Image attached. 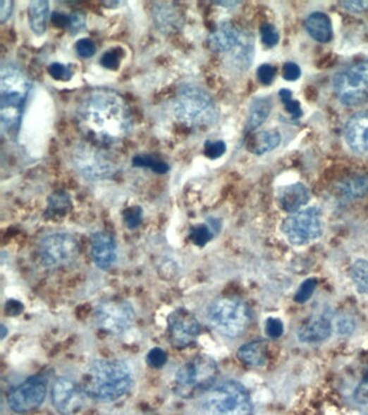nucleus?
<instances>
[{
  "mask_svg": "<svg viewBox=\"0 0 368 415\" xmlns=\"http://www.w3.org/2000/svg\"><path fill=\"white\" fill-rule=\"evenodd\" d=\"M302 75V69L296 63L288 62L286 63L283 67V77L286 80L295 81L300 78Z\"/></svg>",
  "mask_w": 368,
  "mask_h": 415,
  "instance_id": "nucleus-46",
  "label": "nucleus"
},
{
  "mask_svg": "<svg viewBox=\"0 0 368 415\" xmlns=\"http://www.w3.org/2000/svg\"><path fill=\"white\" fill-rule=\"evenodd\" d=\"M272 104L269 97H260L254 100L250 107L249 117H247V130L253 131L265 123L271 112Z\"/></svg>",
  "mask_w": 368,
  "mask_h": 415,
  "instance_id": "nucleus-26",
  "label": "nucleus"
},
{
  "mask_svg": "<svg viewBox=\"0 0 368 415\" xmlns=\"http://www.w3.org/2000/svg\"><path fill=\"white\" fill-rule=\"evenodd\" d=\"M146 361H147L148 366H150V367L154 368V369H160V368L166 366V361H168V355H166V351L160 349V347H154V349L148 351L147 356H146Z\"/></svg>",
  "mask_w": 368,
  "mask_h": 415,
  "instance_id": "nucleus-37",
  "label": "nucleus"
},
{
  "mask_svg": "<svg viewBox=\"0 0 368 415\" xmlns=\"http://www.w3.org/2000/svg\"><path fill=\"white\" fill-rule=\"evenodd\" d=\"M306 30L319 42H329L333 38V24L329 16L322 12H314L308 16Z\"/></svg>",
  "mask_w": 368,
  "mask_h": 415,
  "instance_id": "nucleus-24",
  "label": "nucleus"
},
{
  "mask_svg": "<svg viewBox=\"0 0 368 415\" xmlns=\"http://www.w3.org/2000/svg\"><path fill=\"white\" fill-rule=\"evenodd\" d=\"M48 382L42 375H34L16 386L8 397V404L16 413H26L42 406L47 396Z\"/></svg>",
  "mask_w": 368,
  "mask_h": 415,
  "instance_id": "nucleus-13",
  "label": "nucleus"
},
{
  "mask_svg": "<svg viewBox=\"0 0 368 415\" xmlns=\"http://www.w3.org/2000/svg\"><path fill=\"white\" fill-rule=\"evenodd\" d=\"M1 339H5L6 335H7V327L5 325H1Z\"/></svg>",
  "mask_w": 368,
  "mask_h": 415,
  "instance_id": "nucleus-51",
  "label": "nucleus"
},
{
  "mask_svg": "<svg viewBox=\"0 0 368 415\" xmlns=\"http://www.w3.org/2000/svg\"><path fill=\"white\" fill-rule=\"evenodd\" d=\"M48 73L54 80L67 81L72 78L73 72L70 67L62 63L54 62L48 67Z\"/></svg>",
  "mask_w": 368,
  "mask_h": 415,
  "instance_id": "nucleus-36",
  "label": "nucleus"
},
{
  "mask_svg": "<svg viewBox=\"0 0 368 415\" xmlns=\"http://www.w3.org/2000/svg\"><path fill=\"white\" fill-rule=\"evenodd\" d=\"M262 44L267 47H274L278 42L280 36L278 30L272 24H264L260 28Z\"/></svg>",
  "mask_w": 368,
  "mask_h": 415,
  "instance_id": "nucleus-40",
  "label": "nucleus"
},
{
  "mask_svg": "<svg viewBox=\"0 0 368 415\" xmlns=\"http://www.w3.org/2000/svg\"><path fill=\"white\" fill-rule=\"evenodd\" d=\"M12 11H13V1L11 0H1L0 4V22L5 23L10 19Z\"/></svg>",
  "mask_w": 368,
  "mask_h": 415,
  "instance_id": "nucleus-47",
  "label": "nucleus"
},
{
  "mask_svg": "<svg viewBox=\"0 0 368 415\" xmlns=\"http://www.w3.org/2000/svg\"><path fill=\"white\" fill-rule=\"evenodd\" d=\"M123 221H125V227L128 229L134 231L141 227L142 222H143V210L141 207L138 205H133L129 207L123 211Z\"/></svg>",
  "mask_w": 368,
  "mask_h": 415,
  "instance_id": "nucleus-32",
  "label": "nucleus"
},
{
  "mask_svg": "<svg viewBox=\"0 0 368 415\" xmlns=\"http://www.w3.org/2000/svg\"><path fill=\"white\" fill-rule=\"evenodd\" d=\"M154 25L164 34H174L183 24L184 18L178 7L170 3H158L152 9Z\"/></svg>",
  "mask_w": 368,
  "mask_h": 415,
  "instance_id": "nucleus-18",
  "label": "nucleus"
},
{
  "mask_svg": "<svg viewBox=\"0 0 368 415\" xmlns=\"http://www.w3.org/2000/svg\"><path fill=\"white\" fill-rule=\"evenodd\" d=\"M309 199L310 193L308 188L302 183H295L282 189L278 203L286 212L296 213L300 207L308 203Z\"/></svg>",
  "mask_w": 368,
  "mask_h": 415,
  "instance_id": "nucleus-21",
  "label": "nucleus"
},
{
  "mask_svg": "<svg viewBox=\"0 0 368 415\" xmlns=\"http://www.w3.org/2000/svg\"><path fill=\"white\" fill-rule=\"evenodd\" d=\"M337 330L341 335H350V333L355 330V323L351 319L348 318V317H343L337 323Z\"/></svg>",
  "mask_w": 368,
  "mask_h": 415,
  "instance_id": "nucleus-48",
  "label": "nucleus"
},
{
  "mask_svg": "<svg viewBox=\"0 0 368 415\" xmlns=\"http://www.w3.org/2000/svg\"><path fill=\"white\" fill-rule=\"evenodd\" d=\"M280 97H281L282 102H283L284 107H286V111L290 114L294 118L302 117V109L300 107V102L294 101L292 97V92L288 89H282L280 92Z\"/></svg>",
  "mask_w": 368,
  "mask_h": 415,
  "instance_id": "nucleus-33",
  "label": "nucleus"
},
{
  "mask_svg": "<svg viewBox=\"0 0 368 415\" xmlns=\"http://www.w3.org/2000/svg\"><path fill=\"white\" fill-rule=\"evenodd\" d=\"M95 321L104 332L111 335H122L134 325L135 311L127 301H105L95 309Z\"/></svg>",
  "mask_w": 368,
  "mask_h": 415,
  "instance_id": "nucleus-12",
  "label": "nucleus"
},
{
  "mask_svg": "<svg viewBox=\"0 0 368 415\" xmlns=\"http://www.w3.org/2000/svg\"><path fill=\"white\" fill-rule=\"evenodd\" d=\"M345 138L350 150L361 156H368V109L348 120Z\"/></svg>",
  "mask_w": 368,
  "mask_h": 415,
  "instance_id": "nucleus-16",
  "label": "nucleus"
},
{
  "mask_svg": "<svg viewBox=\"0 0 368 415\" xmlns=\"http://www.w3.org/2000/svg\"><path fill=\"white\" fill-rule=\"evenodd\" d=\"M132 164L137 168L150 169L152 172L158 173V174H166L170 170V167L166 162H162L159 158L154 157L152 155H136L135 157L132 160Z\"/></svg>",
  "mask_w": 368,
  "mask_h": 415,
  "instance_id": "nucleus-30",
  "label": "nucleus"
},
{
  "mask_svg": "<svg viewBox=\"0 0 368 415\" xmlns=\"http://www.w3.org/2000/svg\"><path fill=\"white\" fill-rule=\"evenodd\" d=\"M70 162L77 172L90 181L111 179L117 173V164L106 152L94 144L78 143L70 152Z\"/></svg>",
  "mask_w": 368,
  "mask_h": 415,
  "instance_id": "nucleus-8",
  "label": "nucleus"
},
{
  "mask_svg": "<svg viewBox=\"0 0 368 415\" xmlns=\"http://www.w3.org/2000/svg\"><path fill=\"white\" fill-rule=\"evenodd\" d=\"M30 81L16 65L8 63L0 69V120L4 129L14 132L19 129Z\"/></svg>",
  "mask_w": 368,
  "mask_h": 415,
  "instance_id": "nucleus-3",
  "label": "nucleus"
},
{
  "mask_svg": "<svg viewBox=\"0 0 368 415\" xmlns=\"http://www.w3.org/2000/svg\"><path fill=\"white\" fill-rule=\"evenodd\" d=\"M91 255L101 270H109L117 260V245L113 236L105 231H97L91 237Z\"/></svg>",
  "mask_w": 368,
  "mask_h": 415,
  "instance_id": "nucleus-17",
  "label": "nucleus"
},
{
  "mask_svg": "<svg viewBox=\"0 0 368 415\" xmlns=\"http://www.w3.org/2000/svg\"><path fill=\"white\" fill-rule=\"evenodd\" d=\"M23 309V305L18 301H9L6 304V311H9V315H18Z\"/></svg>",
  "mask_w": 368,
  "mask_h": 415,
  "instance_id": "nucleus-49",
  "label": "nucleus"
},
{
  "mask_svg": "<svg viewBox=\"0 0 368 415\" xmlns=\"http://www.w3.org/2000/svg\"><path fill=\"white\" fill-rule=\"evenodd\" d=\"M239 3H233V1H225V3H217V5L223 6V7H235Z\"/></svg>",
  "mask_w": 368,
  "mask_h": 415,
  "instance_id": "nucleus-50",
  "label": "nucleus"
},
{
  "mask_svg": "<svg viewBox=\"0 0 368 415\" xmlns=\"http://www.w3.org/2000/svg\"><path fill=\"white\" fill-rule=\"evenodd\" d=\"M201 409L203 415H252L253 404L247 388L226 380L205 392Z\"/></svg>",
  "mask_w": 368,
  "mask_h": 415,
  "instance_id": "nucleus-6",
  "label": "nucleus"
},
{
  "mask_svg": "<svg viewBox=\"0 0 368 415\" xmlns=\"http://www.w3.org/2000/svg\"><path fill=\"white\" fill-rule=\"evenodd\" d=\"M351 279L361 294H368V261L359 258L353 263L351 270Z\"/></svg>",
  "mask_w": 368,
  "mask_h": 415,
  "instance_id": "nucleus-29",
  "label": "nucleus"
},
{
  "mask_svg": "<svg viewBox=\"0 0 368 415\" xmlns=\"http://www.w3.org/2000/svg\"><path fill=\"white\" fill-rule=\"evenodd\" d=\"M76 121L89 142L99 146L120 143L133 128L127 102L111 89H95L83 97L77 107Z\"/></svg>",
  "mask_w": 368,
  "mask_h": 415,
  "instance_id": "nucleus-1",
  "label": "nucleus"
},
{
  "mask_svg": "<svg viewBox=\"0 0 368 415\" xmlns=\"http://www.w3.org/2000/svg\"><path fill=\"white\" fill-rule=\"evenodd\" d=\"M215 229L207 222V224H200L192 227L189 231V239L198 247H204L214 237Z\"/></svg>",
  "mask_w": 368,
  "mask_h": 415,
  "instance_id": "nucleus-31",
  "label": "nucleus"
},
{
  "mask_svg": "<svg viewBox=\"0 0 368 415\" xmlns=\"http://www.w3.org/2000/svg\"><path fill=\"white\" fill-rule=\"evenodd\" d=\"M276 68L271 65L264 64L258 68L257 78L262 85H270L276 77Z\"/></svg>",
  "mask_w": 368,
  "mask_h": 415,
  "instance_id": "nucleus-44",
  "label": "nucleus"
},
{
  "mask_svg": "<svg viewBox=\"0 0 368 415\" xmlns=\"http://www.w3.org/2000/svg\"><path fill=\"white\" fill-rule=\"evenodd\" d=\"M281 142V134L276 130L256 132L247 138V148L254 155L266 154L278 148Z\"/></svg>",
  "mask_w": 368,
  "mask_h": 415,
  "instance_id": "nucleus-23",
  "label": "nucleus"
},
{
  "mask_svg": "<svg viewBox=\"0 0 368 415\" xmlns=\"http://www.w3.org/2000/svg\"><path fill=\"white\" fill-rule=\"evenodd\" d=\"M338 191L341 195L347 197V198H363L368 194V176H349V178L339 183Z\"/></svg>",
  "mask_w": 368,
  "mask_h": 415,
  "instance_id": "nucleus-27",
  "label": "nucleus"
},
{
  "mask_svg": "<svg viewBox=\"0 0 368 415\" xmlns=\"http://www.w3.org/2000/svg\"><path fill=\"white\" fill-rule=\"evenodd\" d=\"M122 50L119 48L111 49L102 56L101 64L105 68L116 71L121 63Z\"/></svg>",
  "mask_w": 368,
  "mask_h": 415,
  "instance_id": "nucleus-35",
  "label": "nucleus"
},
{
  "mask_svg": "<svg viewBox=\"0 0 368 415\" xmlns=\"http://www.w3.org/2000/svg\"><path fill=\"white\" fill-rule=\"evenodd\" d=\"M341 6H343L348 11L361 13V12L367 11L368 0H347V1H343Z\"/></svg>",
  "mask_w": 368,
  "mask_h": 415,
  "instance_id": "nucleus-45",
  "label": "nucleus"
},
{
  "mask_svg": "<svg viewBox=\"0 0 368 415\" xmlns=\"http://www.w3.org/2000/svg\"><path fill=\"white\" fill-rule=\"evenodd\" d=\"M131 368L121 360H97L87 368L81 382L85 396L99 402H114L133 386Z\"/></svg>",
  "mask_w": 368,
  "mask_h": 415,
  "instance_id": "nucleus-2",
  "label": "nucleus"
},
{
  "mask_svg": "<svg viewBox=\"0 0 368 415\" xmlns=\"http://www.w3.org/2000/svg\"><path fill=\"white\" fill-rule=\"evenodd\" d=\"M331 320L324 316H313L302 323L297 335L304 343H317L326 339L331 335Z\"/></svg>",
  "mask_w": 368,
  "mask_h": 415,
  "instance_id": "nucleus-20",
  "label": "nucleus"
},
{
  "mask_svg": "<svg viewBox=\"0 0 368 415\" xmlns=\"http://www.w3.org/2000/svg\"><path fill=\"white\" fill-rule=\"evenodd\" d=\"M243 37L244 35L233 24L225 22L209 35L207 42L213 51L223 54L235 50L241 44Z\"/></svg>",
  "mask_w": 368,
  "mask_h": 415,
  "instance_id": "nucleus-19",
  "label": "nucleus"
},
{
  "mask_svg": "<svg viewBox=\"0 0 368 415\" xmlns=\"http://www.w3.org/2000/svg\"><path fill=\"white\" fill-rule=\"evenodd\" d=\"M226 150H227V146H226L225 142L221 141V140L219 141L209 140L204 143V155L209 160H219L225 154Z\"/></svg>",
  "mask_w": 368,
  "mask_h": 415,
  "instance_id": "nucleus-38",
  "label": "nucleus"
},
{
  "mask_svg": "<svg viewBox=\"0 0 368 415\" xmlns=\"http://www.w3.org/2000/svg\"><path fill=\"white\" fill-rule=\"evenodd\" d=\"M207 316L211 327L228 337H239L251 323V311L247 305L233 298L214 301L207 308Z\"/></svg>",
  "mask_w": 368,
  "mask_h": 415,
  "instance_id": "nucleus-7",
  "label": "nucleus"
},
{
  "mask_svg": "<svg viewBox=\"0 0 368 415\" xmlns=\"http://www.w3.org/2000/svg\"><path fill=\"white\" fill-rule=\"evenodd\" d=\"M265 330L268 337H272V339H278V337L283 335V323L278 318L267 319L265 325Z\"/></svg>",
  "mask_w": 368,
  "mask_h": 415,
  "instance_id": "nucleus-43",
  "label": "nucleus"
},
{
  "mask_svg": "<svg viewBox=\"0 0 368 415\" xmlns=\"http://www.w3.org/2000/svg\"><path fill=\"white\" fill-rule=\"evenodd\" d=\"M282 231L292 245H308L322 236V212L315 207L298 211L283 222Z\"/></svg>",
  "mask_w": 368,
  "mask_h": 415,
  "instance_id": "nucleus-10",
  "label": "nucleus"
},
{
  "mask_svg": "<svg viewBox=\"0 0 368 415\" xmlns=\"http://www.w3.org/2000/svg\"><path fill=\"white\" fill-rule=\"evenodd\" d=\"M87 25V20H85V14L81 12H75V13L69 14V23L67 26V30L70 34L76 35L78 32H82Z\"/></svg>",
  "mask_w": 368,
  "mask_h": 415,
  "instance_id": "nucleus-42",
  "label": "nucleus"
},
{
  "mask_svg": "<svg viewBox=\"0 0 368 415\" xmlns=\"http://www.w3.org/2000/svg\"><path fill=\"white\" fill-rule=\"evenodd\" d=\"M72 209V201L70 197L64 192L54 193L51 195L47 205V210L44 215L50 219L56 217H62Z\"/></svg>",
  "mask_w": 368,
  "mask_h": 415,
  "instance_id": "nucleus-28",
  "label": "nucleus"
},
{
  "mask_svg": "<svg viewBox=\"0 0 368 415\" xmlns=\"http://www.w3.org/2000/svg\"><path fill=\"white\" fill-rule=\"evenodd\" d=\"M333 87L337 99L345 107H357L368 102V61L339 72Z\"/></svg>",
  "mask_w": 368,
  "mask_h": 415,
  "instance_id": "nucleus-9",
  "label": "nucleus"
},
{
  "mask_svg": "<svg viewBox=\"0 0 368 415\" xmlns=\"http://www.w3.org/2000/svg\"><path fill=\"white\" fill-rule=\"evenodd\" d=\"M201 332L198 318L186 308H178L168 318V335L171 344L178 349L192 345Z\"/></svg>",
  "mask_w": 368,
  "mask_h": 415,
  "instance_id": "nucleus-14",
  "label": "nucleus"
},
{
  "mask_svg": "<svg viewBox=\"0 0 368 415\" xmlns=\"http://www.w3.org/2000/svg\"><path fill=\"white\" fill-rule=\"evenodd\" d=\"M81 386L77 385L72 378H59L51 390V402L54 409L62 415H73L80 410L85 397Z\"/></svg>",
  "mask_w": 368,
  "mask_h": 415,
  "instance_id": "nucleus-15",
  "label": "nucleus"
},
{
  "mask_svg": "<svg viewBox=\"0 0 368 415\" xmlns=\"http://www.w3.org/2000/svg\"><path fill=\"white\" fill-rule=\"evenodd\" d=\"M75 49H76L77 54L82 59L92 58L97 52L94 42L89 38H82V40H78Z\"/></svg>",
  "mask_w": 368,
  "mask_h": 415,
  "instance_id": "nucleus-41",
  "label": "nucleus"
},
{
  "mask_svg": "<svg viewBox=\"0 0 368 415\" xmlns=\"http://www.w3.org/2000/svg\"><path fill=\"white\" fill-rule=\"evenodd\" d=\"M315 288H317V280L313 279V278H309V279L305 280L300 284V288L297 289L296 293H295V301L297 303L302 304V303L310 300Z\"/></svg>",
  "mask_w": 368,
  "mask_h": 415,
  "instance_id": "nucleus-34",
  "label": "nucleus"
},
{
  "mask_svg": "<svg viewBox=\"0 0 368 415\" xmlns=\"http://www.w3.org/2000/svg\"><path fill=\"white\" fill-rule=\"evenodd\" d=\"M79 242L72 234L56 231L40 242L39 258L48 268H60L72 264L79 255Z\"/></svg>",
  "mask_w": 368,
  "mask_h": 415,
  "instance_id": "nucleus-11",
  "label": "nucleus"
},
{
  "mask_svg": "<svg viewBox=\"0 0 368 415\" xmlns=\"http://www.w3.org/2000/svg\"><path fill=\"white\" fill-rule=\"evenodd\" d=\"M50 4L46 0H34L28 6V22L32 32L36 35H44L48 25Z\"/></svg>",
  "mask_w": 368,
  "mask_h": 415,
  "instance_id": "nucleus-25",
  "label": "nucleus"
},
{
  "mask_svg": "<svg viewBox=\"0 0 368 415\" xmlns=\"http://www.w3.org/2000/svg\"><path fill=\"white\" fill-rule=\"evenodd\" d=\"M237 355L247 367H262L267 361V344L264 341L250 342L238 349Z\"/></svg>",
  "mask_w": 368,
  "mask_h": 415,
  "instance_id": "nucleus-22",
  "label": "nucleus"
},
{
  "mask_svg": "<svg viewBox=\"0 0 368 415\" xmlns=\"http://www.w3.org/2000/svg\"><path fill=\"white\" fill-rule=\"evenodd\" d=\"M175 117L189 128L209 127L219 120V111L212 97L199 85H180L173 105Z\"/></svg>",
  "mask_w": 368,
  "mask_h": 415,
  "instance_id": "nucleus-4",
  "label": "nucleus"
},
{
  "mask_svg": "<svg viewBox=\"0 0 368 415\" xmlns=\"http://www.w3.org/2000/svg\"><path fill=\"white\" fill-rule=\"evenodd\" d=\"M219 374L216 361L211 356L197 355L178 370L174 378L175 394L184 399L205 394L214 385Z\"/></svg>",
  "mask_w": 368,
  "mask_h": 415,
  "instance_id": "nucleus-5",
  "label": "nucleus"
},
{
  "mask_svg": "<svg viewBox=\"0 0 368 415\" xmlns=\"http://www.w3.org/2000/svg\"><path fill=\"white\" fill-rule=\"evenodd\" d=\"M355 404L368 412V371L355 392Z\"/></svg>",
  "mask_w": 368,
  "mask_h": 415,
  "instance_id": "nucleus-39",
  "label": "nucleus"
}]
</instances>
